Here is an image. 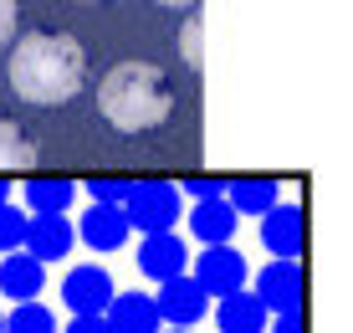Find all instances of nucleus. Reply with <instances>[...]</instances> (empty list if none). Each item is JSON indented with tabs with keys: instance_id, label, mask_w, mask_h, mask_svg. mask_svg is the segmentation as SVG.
<instances>
[{
	"instance_id": "9",
	"label": "nucleus",
	"mask_w": 353,
	"mask_h": 333,
	"mask_svg": "<svg viewBox=\"0 0 353 333\" xmlns=\"http://www.w3.org/2000/svg\"><path fill=\"white\" fill-rule=\"evenodd\" d=\"M113 277H108V267H92V262H82V267H72V272L62 277V303L72 307V313H103L108 303H113Z\"/></svg>"
},
{
	"instance_id": "8",
	"label": "nucleus",
	"mask_w": 353,
	"mask_h": 333,
	"mask_svg": "<svg viewBox=\"0 0 353 333\" xmlns=\"http://www.w3.org/2000/svg\"><path fill=\"white\" fill-rule=\"evenodd\" d=\"M261 241L272 256H282V262H302V241H307V220H302L297 205L276 200L272 211L261 216Z\"/></svg>"
},
{
	"instance_id": "1",
	"label": "nucleus",
	"mask_w": 353,
	"mask_h": 333,
	"mask_svg": "<svg viewBox=\"0 0 353 333\" xmlns=\"http://www.w3.org/2000/svg\"><path fill=\"white\" fill-rule=\"evenodd\" d=\"M10 88L31 108H62L88 88V52L72 31H31L10 41Z\"/></svg>"
},
{
	"instance_id": "24",
	"label": "nucleus",
	"mask_w": 353,
	"mask_h": 333,
	"mask_svg": "<svg viewBox=\"0 0 353 333\" xmlns=\"http://www.w3.org/2000/svg\"><path fill=\"white\" fill-rule=\"evenodd\" d=\"M57 333H108V318L103 313H72V323Z\"/></svg>"
},
{
	"instance_id": "4",
	"label": "nucleus",
	"mask_w": 353,
	"mask_h": 333,
	"mask_svg": "<svg viewBox=\"0 0 353 333\" xmlns=\"http://www.w3.org/2000/svg\"><path fill=\"white\" fill-rule=\"evenodd\" d=\"M194 282L205 287V298H225V292H241L246 287V277H251V267H246V256L236 251V246H205L200 256H194Z\"/></svg>"
},
{
	"instance_id": "11",
	"label": "nucleus",
	"mask_w": 353,
	"mask_h": 333,
	"mask_svg": "<svg viewBox=\"0 0 353 333\" xmlns=\"http://www.w3.org/2000/svg\"><path fill=\"white\" fill-rule=\"evenodd\" d=\"M103 318H108V333H164L154 292H113Z\"/></svg>"
},
{
	"instance_id": "27",
	"label": "nucleus",
	"mask_w": 353,
	"mask_h": 333,
	"mask_svg": "<svg viewBox=\"0 0 353 333\" xmlns=\"http://www.w3.org/2000/svg\"><path fill=\"white\" fill-rule=\"evenodd\" d=\"M154 6H169V10H190L194 0H154Z\"/></svg>"
},
{
	"instance_id": "30",
	"label": "nucleus",
	"mask_w": 353,
	"mask_h": 333,
	"mask_svg": "<svg viewBox=\"0 0 353 333\" xmlns=\"http://www.w3.org/2000/svg\"><path fill=\"white\" fill-rule=\"evenodd\" d=\"M169 333H190V328H169Z\"/></svg>"
},
{
	"instance_id": "29",
	"label": "nucleus",
	"mask_w": 353,
	"mask_h": 333,
	"mask_svg": "<svg viewBox=\"0 0 353 333\" xmlns=\"http://www.w3.org/2000/svg\"><path fill=\"white\" fill-rule=\"evenodd\" d=\"M0 333H6V313H0Z\"/></svg>"
},
{
	"instance_id": "20",
	"label": "nucleus",
	"mask_w": 353,
	"mask_h": 333,
	"mask_svg": "<svg viewBox=\"0 0 353 333\" xmlns=\"http://www.w3.org/2000/svg\"><path fill=\"white\" fill-rule=\"evenodd\" d=\"M26 226H31V211H21V205H0V251H21V241H26Z\"/></svg>"
},
{
	"instance_id": "13",
	"label": "nucleus",
	"mask_w": 353,
	"mask_h": 333,
	"mask_svg": "<svg viewBox=\"0 0 353 333\" xmlns=\"http://www.w3.org/2000/svg\"><path fill=\"white\" fill-rule=\"evenodd\" d=\"M0 292L10 303H36V292H46V262H36L31 251H6V262H0Z\"/></svg>"
},
{
	"instance_id": "21",
	"label": "nucleus",
	"mask_w": 353,
	"mask_h": 333,
	"mask_svg": "<svg viewBox=\"0 0 353 333\" xmlns=\"http://www.w3.org/2000/svg\"><path fill=\"white\" fill-rule=\"evenodd\" d=\"M179 57H185L194 72L205 67V21H200V16H190L185 31H179Z\"/></svg>"
},
{
	"instance_id": "14",
	"label": "nucleus",
	"mask_w": 353,
	"mask_h": 333,
	"mask_svg": "<svg viewBox=\"0 0 353 333\" xmlns=\"http://www.w3.org/2000/svg\"><path fill=\"white\" fill-rule=\"evenodd\" d=\"M272 323V313L261 307L256 292H225V298H215V328L221 333H266Z\"/></svg>"
},
{
	"instance_id": "3",
	"label": "nucleus",
	"mask_w": 353,
	"mask_h": 333,
	"mask_svg": "<svg viewBox=\"0 0 353 333\" xmlns=\"http://www.w3.org/2000/svg\"><path fill=\"white\" fill-rule=\"evenodd\" d=\"M123 216L128 231H174V220L185 216V195H179L174 180H128L123 195Z\"/></svg>"
},
{
	"instance_id": "18",
	"label": "nucleus",
	"mask_w": 353,
	"mask_h": 333,
	"mask_svg": "<svg viewBox=\"0 0 353 333\" xmlns=\"http://www.w3.org/2000/svg\"><path fill=\"white\" fill-rule=\"evenodd\" d=\"M16 169H36V144L21 123L0 118V175H16Z\"/></svg>"
},
{
	"instance_id": "15",
	"label": "nucleus",
	"mask_w": 353,
	"mask_h": 333,
	"mask_svg": "<svg viewBox=\"0 0 353 333\" xmlns=\"http://www.w3.org/2000/svg\"><path fill=\"white\" fill-rule=\"evenodd\" d=\"M236 226H241V216L230 211V200H225V195L194 200V211H190V231H194V236H200L205 246H225L230 236H236Z\"/></svg>"
},
{
	"instance_id": "5",
	"label": "nucleus",
	"mask_w": 353,
	"mask_h": 333,
	"mask_svg": "<svg viewBox=\"0 0 353 333\" xmlns=\"http://www.w3.org/2000/svg\"><path fill=\"white\" fill-rule=\"evenodd\" d=\"M154 307H159V323H164V328H194L205 313H210V298H205V287H200L190 272H179V277L159 282Z\"/></svg>"
},
{
	"instance_id": "12",
	"label": "nucleus",
	"mask_w": 353,
	"mask_h": 333,
	"mask_svg": "<svg viewBox=\"0 0 353 333\" xmlns=\"http://www.w3.org/2000/svg\"><path fill=\"white\" fill-rule=\"evenodd\" d=\"M77 236L92 246V251H118L133 231H128V216H123V205H88L77 220Z\"/></svg>"
},
{
	"instance_id": "26",
	"label": "nucleus",
	"mask_w": 353,
	"mask_h": 333,
	"mask_svg": "<svg viewBox=\"0 0 353 333\" xmlns=\"http://www.w3.org/2000/svg\"><path fill=\"white\" fill-rule=\"evenodd\" d=\"M266 333H302V313H272Z\"/></svg>"
},
{
	"instance_id": "7",
	"label": "nucleus",
	"mask_w": 353,
	"mask_h": 333,
	"mask_svg": "<svg viewBox=\"0 0 353 333\" xmlns=\"http://www.w3.org/2000/svg\"><path fill=\"white\" fill-rule=\"evenodd\" d=\"M139 272L149 282H169V277L190 272V246L179 241V231H149L139 241Z\"/></svg>"
},
{
	"instance_id": "23",
	"label": "nucleus",
	"mask_w": 353,
	"mask_h": 333,
	"mask_svg": "<svg viewBox=\"0 0 353 333\" xmlns=\"http://www.w3.org/2000/svg\"><path fill=\"white\" fill-rule=\"evenodd\" d=\"M16 21H21V0H0V46L16 41Z\"/></svg>"
},
{
	"instance_id": "6",
	"label": "nucleus",
	"mask_w": 353,
	"mask_h": 333,
	"mask_svg": "<svg viewBox=\"0 0 353 333\" xmlns=\"http://www.w3.org/2000/svg\"><path fill=\"white\" fill-rule=\"evenodd\" d=\"M256 298L266 313H302V262H272L256 272Z\"/></svg>"
},
{
	"instance_id": "16",
	"label": "nucleus",
	"mask_w": 353,
	"mask_h": 333,
	"mask_svg": "<svg viewBox=\"0 0 353 333\" xmlns=\"http://www.w3.org/2000/svg\"><path fill=\"white\" fill-rule=\"evenodd\" d=\"M72 200H77V180H46V175L26 180V211L31 216H67Z\"/></svg>"
},
{
	"instance_id": "22",
	"label": "nucleus",
	"mask_w": 353,
	"mask_h": 333,
	"mask_svg": "<svg viewBox=\"0 0 353 333\" xmlns=\"http://www.w3.org/2000/svg\"><path fill=\"white\" fill-rule=\"evenodd\" d=\"M88 195H92V205H123V195H128V180L97 175V180L88 184Z\"/></svg>"
},
{
	"instance_id": "25",
	"label": "nucleus",
	"mask_w": 353,
	"mask_h": 333,
	"mask_svg": "<svg viewBox=\"0 0 353 333\" xmlns=\"http://www.w3.org/2000/svg\"><path fill=\"white\" fill-rule=\"evenodd\" d=\"M179 195H194V200H210V195H225V180H185Z\"/></svg>"
},
{
	"instance_id": "17",
	"label": "nucleus",
	"mask_w": 353,
	"mask_h": 333,
	"mask_svg": "<svg viewBox=\"0 0 353 333\" xmlns=\"http://www.w3.org/2000/svg\"><path fill=\"white\" fill-rule=\"evenodd\" d=\"M225 200L236 216H266L276 200H282V180H230Z\"/></svg>"
},
{
	"instance_id": "10",
	"label": "nucleus",
	"mask_w": 353,
	"mask_h": 333,
	"mask_svg": "<svg viewBox=\"0 0 353 333\" xmlns=\"http://www.w3.org/2000/svg\"><path fill=\"white\" fill-rule=\"evenodd\" d=\"M72 246H77V226H72V216H31L21 251H31L36 262H62Z\"/></svg>"
},
{
	"instance_id": "28",
	"label": "nucleus",
	"mask_w": 353,
	"mask_h": 333,
	"mask_svg": "<svg viewBox=\"0 0 353 333\" xmlns=\"http://www.w3.org/2000/svg\"><path fill=\"white\" fill-rule=\"evenodd\" d=\"M6 200H10V180L0 175V205H6Z\"/></svg>"
},
{
	"instance_id": "19",
	"label": "nucleus",
	"mask_w": 353,
	"mask_h": 333,
	"mask_svg": "<svg viewBox=\"0 0 353 333\" xmlns=\"http://www.w3.org/2000/svg\"><path fill=\"white\" fill-rule=\"evenodd\" d=\"M62 323H57V313L46 303H16L6 318V333H57Z\"/></svg>"
},
{
	"instance_id": "2",
	"label": "nucleus",
	"mask_w": 353,
	"mask_h": 333,
	"mask_svg": "<svg viewBox=\"0 0 353 333\" xmlns=\"http://www.w3.org/2000/svg\"><path fill=\"white\" fill-rule=\"evenodd\" d=\"M97 113L118 133H154L174 113V88H169L164 67H154V61H118L97 82Z\"/></svg>"
}]
</instances>
